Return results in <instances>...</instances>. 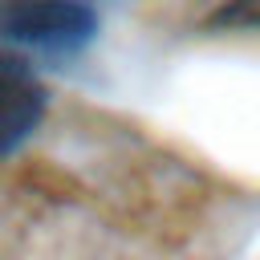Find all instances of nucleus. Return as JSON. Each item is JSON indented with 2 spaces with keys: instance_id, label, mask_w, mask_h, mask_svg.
Masks as SVG:
<instances>
[{
  "instance_id": "f257e3e1",
  "label": "nucleus",
  "mask_w": 260,
  "mask_h": 260,
  "mask_svg": "<svg viewBox=\"0 0 260 260\" xmlns=\"http://www.w3.org/2000/svg\"><path fill=\"white\" fill-rule=\"evenodd\" d=\"M89 0H0V41L41 53H77L93 41Z\"/></svg>"
},
{
  "instance_id": "f03ea898",
  "label": "nucleus",
  "mask_w": 260,
  "mask_h": 260,
  "mask_svg": "<svg viewBox=\"0 0 260 260\" xmlns=\"http://www.w3.org/2000/svg\"><path fill=\"white\" fill-rule=\"evenodd\" d=\"M45 118V85L20 61L0 53V158L12 154Z\"/></svg>"
},
{
  "instance_id": "7ed1b4c3",
  "label": "nucleus",
  "mask_w": 260,
  "mask_h": 260,
  "mask_svg": "<svg viewBox=\"0 0 260 260\" xmlns=\"http://www.w3.org/2000/svg\"><path fill=\"white\" fill-rule=\"evenodd\" d=\"M195 24L207 32H260V0H199Z\"/></svg>"
}]
</instances>
